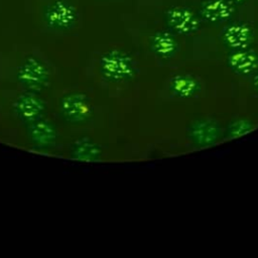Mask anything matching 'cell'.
<instances>
[{
	"label": "cell",
	"instance_id": "cell-1",
	"mask_svg": "<svg viewBox=\"0 0 258 258\" xmlns=\"http://www.w3.org/2000/svg\"><path fill=\"white\" fill-rule=\"evenodd\" d=\"M42 20L53 30L72 29L78 21V9L71 0H48L42 7Z\"/></svg>",
	"mask_w": 258,
	"mask_h": 258
},
{
	"label": "cell",
	"instance_id": "cell-2",
	"mask_svg": "<svg viewBox=\"0 0 258 258\" xmlns=\"http://www.w3.org/2000/svg\"><path fill=\"white\" fill-rule=\"evenodd\" d=\"M165 19L167 25L180 33H189L197 30L199 19L187 7L172 6L166 10Z\"/></svg>",
	"mask_w": 258,
	"mask_h": 258
},
{
	"label": "cell",
	"instance_id": "cell-3",
	"mask_svg": "<svg viewBox=\"0 0 258 258\" xmlns=\"http://www.w3.org/2000/svg\"><path fill=\"white\" fill-rule=\"evenodd\" d=\"M235 13V3L231 0H206L201 4L200 14L209 22H223Z\"/></svg>",
	"mask_w": 258,
	"mask_h": 258
},
{
	"label": "cell",
	"instance_id": "cell-4",
	"mask_svg": "<svg viewBox=\"0 0 258 258\" xmlns=\"http://www.w3.org/2000/svg\"><path fill=\"white\" fill-rule=\"evenodd\" d=\"M251 27L244 23H235L227 27L224 32L225 41L235 47L245 46L251 38Z\"/></svg>",
	"mask_w": 258,
	"mask_h": 258
},
{
	"label": "cell",
	"instance_id": "cell-5",
	"mask_svg": "<svg viewBox=\"0 0 258 258\" xmlns=\"http://www.w3.org/2000/svg\"><path fill=\"white\" fill-rule=\"evenodd\" d=\"M152 44L153 47L161 53H167L174 47V41L171 35L163 32H159L154 35Z\"/></svg>",
	"mask_w": 258,
	"mask_h": 258
},
{
	"label": "cell",
	"instance_id": "cell-6",
	"mask_svg": "<svg viewBox=\"0 0 258 258\" xmlns=\"http://www.w3.org/2000/svg\"><path fill=\"white\" fill-rule=\"evenodd\" d=\"M233 3H235V4H240V3H244V2H246L247 0H231Z\"/></svg>",
	"mask_w": 258,
	"mask_h": 258
}]
</instances>
